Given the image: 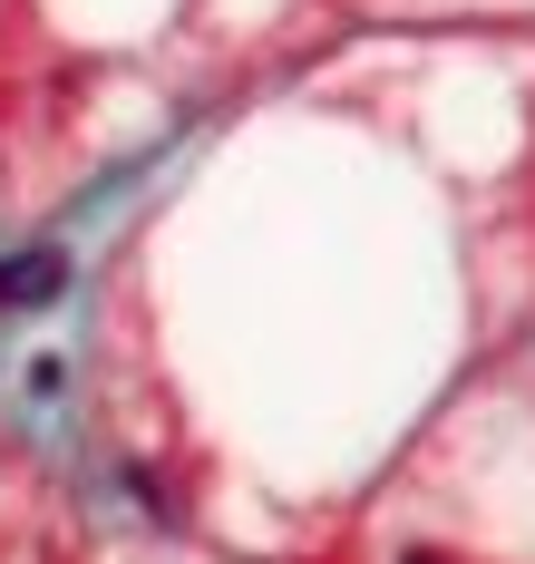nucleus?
Returning a JSON list of instances; mask_svg holds the SVG:
<instances>
[{
    "label": "nucleus",
    "mask_w": 535,
    "mask_h": 564,
    "mask_svg": "<svg viewBox=\"0 0 535 564\" xmlns=\"http://www.w3.org/2000/svg\"><path fill=\"white\" fill-rule=\"evenodd\" d=\"M59 292V253H20V263H0V302H50Z\"/></svg>",
    "instance_id": "1"
},
{
    "label": "nucleus",
    "mask_w": 535,
    "mask_h": 564,
    "mask_svg": "<svg viewBox=\"0 0 535 564\" xmlns=\"http://www.w3.org/2000/svg\"><path fill=\"white\" fill-rule=\"evenodd\" d=\"M410 564H448V555H410Z\"/></svg>",
    "instance_id": "2"
}]
</instances>
